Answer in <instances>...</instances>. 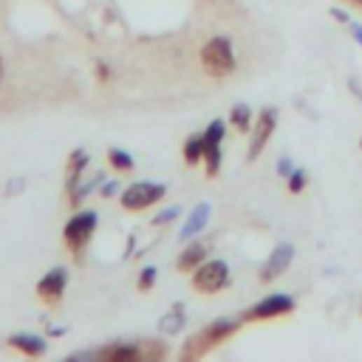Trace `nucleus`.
<instances>
[{
  "instance_id": "1",
  "label": "nucleus",
  "mask_w": 362,
  "mask_h": 362,
  "mask_svg": "<svg viewBox=\"0 0 362 362\" xmlns=\"http://www.w3.org/2000/svg\"><path fill=\"white\" fill-rule=\"evenodd\" d=\"M201 65L207 74L212 77H227L235 71V54L227 37H212L204 48H201Z\"/></svg>"
},
{
  "instance_id": "2",
  "label": "nucleus",
  "mask_w": 362,
  "mask_h": 362,
  "mask_svg": "<svg viewBox=\"0 0 362 362\" xmlns=\"http://www.w3.org/2000/svg\"><path fill=\"white\" fill-rule=\"evenodd\" d=\"M94 232H97V212L85 209V212H77L74 218L65 224L62 241H65V246H68L71 252H80V249L88 246V241H91Z\"/></svg>"
},
{
  "instance_id": "3",
  "label": "nucleus",
  "mask_w": 362,
  "mask_h": 362,
  "mask_svg": "<svg viewBox=\"0 0 362 362\" xmlns=\"http://www.w3.org/2000/svg\"><path fill=\"white\" fill-rule=\"evenodd\" d=\"M227 277H230V269L224 260H204L193 269V286L201 295H215L218 288L227 286Z\"/></svg>"
},
{
  "instance_id": "4",
  "label": "nucleus",
  "mask_w": 362,
  "mask_h": 362,
  "mask_svg": "<svg viewBox=\"0 0 362 362\" xmlns=\"http://www.w3.org/2000/svg\"><path fill=\"white\" fill-rule=\"evenodd\" d=\"M165 187L162 184H153V181H136V184H130L125 193H122V207L125 209H144V207H151V204H156V201H162L165 198Z\"/></svg>"
},
{
  "instance_id": "5",
  "label": "nucleus",
  "mask_w": 362,
  "mask_h": 362,
  "mask_svg": "<svg viewBox=\"0 0 362 362\" xmlns=\"http://www.w3.org/2000/svg\"><path fill=\"white\" fill-rule=\"evenodd\" d=\"M295 309V300L288 298V295H272L266 300H260L258 306H252L246 312V320L249 323H258V320H274V317H283Z\"/></svg>"
},
{
  "instance_id": "6",
  "label": "nucleus",
  "mask_w": 362,
  "mask_h": 362,
  "mask_svg": "<svg viewBox=\"0 0 362 362\" xmlns=\"http://www.w3.org/2000/svg\"><path fill=\"white\" fill-rule=\"evenodd\" d=\"M292 260H295V246H292V244H280V246H274L272 255H269V260H266V266H263V272H260V280L269 283V280L280 277L288 266H292Z\"/></svg>"
},
{
  "instance_id": "7",
  "label": "nucleus",
  "mask_w": 362,
  "mask_h": 362,
  "mask_svg": "<svg viewBox=\"0 0 362 362\" xmlns=\"http://www.w3.org/2000/svg\"><path fill=\"white\" fill-rule=\"evenodd\" d=\"M274 125H277V111H274V108L260 111L258 125H255V136H252V141H249V159H258V153L266 148V141H269Z\"/></svg>"
},
{
  "instance_id": "8",
  "label": "nucleus",
  "mask_w": 362,
  "mask_h": 362,
  "mask_svg": "<svg viewBox=\"0 0 362 362\" xmlns=\"http://www.w3.org/2000/svg\"><path fill=\"white\" fill-rule=\"evenodd\" d=\"M65 283H68V274L65 269H51L40 283H37V295L46 300V303H57L65 292Z\"/></svg>"
},
{
  "instance_id": "9",
  "label": "nucleus",
  "mask_w": 362,
  "mask_h": 362,
  "mask_svg": "<svg viewBox=\"0 0 362 362\" xmlns=\"http://www.w3.org/2000/svg\"><path fill=\"white\" fill-rule=\"evenodd\" d=\"M209 221V204H198L193 212H190V218H187V227L181 230V241H190L193 235H198Z\"/></svg>"
},
{
  "instance_id": "10",
  "label": "nucleus",
  "mask_w": 362,
  "mask_h": 362,
  "mask_svg": "<svg viewBox=\"0 0 362 362\" xmlns=\"http://www.w3.org/2000/svg\"><path fill=\"white\" fill-rule=\"evenodd\" d=\"M9 345L18 348V351L26 354V356H40V354L46 351V340L32 337V334H15V337H9Z\"/></svg>"
},
{
  "instance_id": "11",
  "label": "nucleus",
  "mask_w": 362,
  "mask_h": 362,
  "mask_svg": "<svg viewBox=\"0 0 362 362\" xmlns=\"http://www.w3.org/2000/svg\"><path fill=\"white\" fill-rule=\"evenodd\" d=\"M235 331H238V323H235V320H218V323H212L198 340H207V345H212V342L227 340V337L235 334Z\"/></svg>"
},
{
  "instance_id": "12",
  "label": "nucleus",
  "mask_w": 362,
  "mask_h": 362,
  "mask_svg": "<svg viewBox=\"0 0 362 362\" xmlns=\"http://www.w3.org/2000/svg\"><path fill=\"white\" fill-rule=\"evenodd\" d=\"M204 255H207V249H204L201 244L187 246V249L181 252V258H179V269H181V272H193L198 263H204Z\"/></svg>"
},
{
  "instance_id": "13",
  "label": "nucleus",
  "mask_w": 362,
  "mask_h": 362,
  "mask_svg": "<svg viewBox=\"0 0 362 362\" xmlns=\"http://www.w3.org/2000/svg\"><path fill=\"white\" fill-rule=\"evenodd\" d=\"M207 153V144H204V136H193L187 144H184V162L187 165H198Z\"/></svg>"
},
{
  "instance_id": "14",
  "label": "nucleus",
  "mask_w": 362,
  "mask_h": 362,
  "mask_svg": "<svg viewBox=\"0 0 362 362\" xmlns=\"http://www.w3.org/2000/svg\"><path fill=\"white\" fill-rule=\"evenodd\" d=\"M99 356H102V359H116V362H133V359H139L141 354H139V348H133V345H113V348L102 351Z\"/></svg>"
},
{
  "instance_id": "15",
  "label": "nucleus",
  "mask_w": 362,
  "mask_h": 362,
  "mask_svg": "<svg viewBox=\"0 0 362 362\" xmlns=\"http://www.w3.org/2000/svg\"><path fill=\"white\" fill-rule=\"evenodd\" d=\"M221 141H224V122L215 119V122H209V127L204 133V144H207V151H215V148H221Z\"/></svg>"
},
{
  "instance_id": "16",
  "label": "nucleus",
  "mask_w": 362,
  "mask_h": 362,
  "mask_svg": "<svg viewBox=\"0 0 362 362\" xmlns=\"http://www.w3.org/2000/svg\"><path fill=\"white\" fill-rule=\"evenodd\" d=\"M230 119H232V125H235V127H241V130H249V122H252V111H249L246 105H235V108H232V116H230Z\"/></svg>"
},
{
  "instance_id": "17",
  "label": "nucleus",
  "mask_w": 362,
  "mask_h": 362,
  "mask_svg": "<svg viewBox=\"0 0 362 362\" xmlns=\"http://www.w3.org/2000/svg\"><path fill=\"white\" fill-rule=\"evenodd\" d=\"M108 156H111V165H113L116 170H130V167H133V159H130L125 151H119V148H113Z\"/></svg>"
},
{
  "instance_id": "18",
  "label": "nucleus",
  "mask_w": 362,
  "mask_h": 362,
  "mask_svg": "<svg viewBox=\"0 0 362 362\" xmlns=\"http://www.w3.org/2000/svg\"><path fill=\"white\" fill-rule=\"evenodd\" d=\"M303 187H306V173L303 170H295L292 176H288V190L298 195V193H303Z\"/></svg>"
},
{
  "instance_id": "19",
  "label": "nucleus",
  "mask_w": 362,
  "mask_h": 362,
  "mask_svg": "<svg viewBox=\"0 0 362 362\" xmlns=\"http://www.w3.org/2000/svg\"><path fill=\"white\" fill-rule=\"evenodd\" d=\"M153 280H156V269H153V266H148V269H144V274L139 277V288L153 286Z\"/></svg>"
},
{
  "instance_id": "20",
  "label": "nucleus",
  "mask_w": 362,
  "mask_h": 362,
  "mask_svg": "<svg viewBox=\"0 0 362 362\" xmlns=\"http://www.w3.org/2000/svg\"><path fill=\"white\" fill-rule=\"evenodd\" d=\"M176 215H179V207H170V209H165L162 215H156V218H153V224H165V221H173Z\"/></svg>"
},
{
  "instance_id": "21",
  "label": "nucleus",
  "mask_w": 362,
  "mask_h": 362,
  "mask_svg": "<svg viewBox=\"0 0 362 362\" xmlns=\"http://www.w3.org/2000/svg\"><path fill=\"white\" fill-rule=\"evenodd\" d=\"M277 170H280V173H286V176H292V173H295V170H292V162H288V159H280V162H277Z\"/></svg>"
},
{
  "instance_id": "22",
  "label": "nucleus",
  "mask_w": 362,
  "mask_h": 362,
  "mask_svg": "<svg viewBox=\"0 0 362 362\" xmlns=\"http://www.w3.org/2000/svg\"><path fill=\"white\" fill-rule=\"evenodd\" d=\"M351 32H354V37H356V40H359V46H362V29H359V26H356V23H351Z\"/></svg>"
},
{
  "instance_id": "23",
  "label": "nucleus",
  "mask_w": 362,
  "mask_h": 362,
  "mask_svg": "<svg viewBox=\"0 0 362 362\" xmlns=\"http://www.w3.org/2000/svg\"><path fill=\"white\" fill-rule=\"evenodd\" d=\"M356 4H362V0H356Z\"/></svg>"
}]
</instances>
